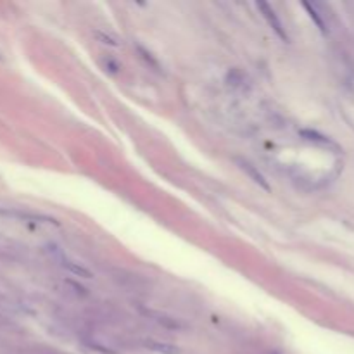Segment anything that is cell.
<instances>
[{
  "label": "cell",
  "mask_w": 354,
  "mask_h": 354,
  "mask_svg": "<svg viewBox=\"0 0 354 354\" xmlns=\"http://www.w3.org/2000/svg\"><path fill=\"white\" fill-rule=\"evenodd\" d=\"M259 7L263 9V11H265V16H266V17H270V22H271V26H273V28H275L276 33H278L280 36H284V38H285V33H284V30H282V25H280V22L275 19V16L271 17V12H270V9H268V6H265V4H261Z\"/></svg>",
  "instance_id": "obj_1"
}]
</instances>
